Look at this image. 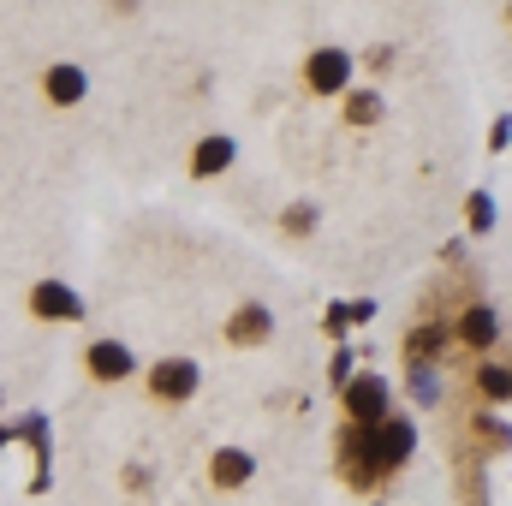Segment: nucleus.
<instances>
[{
	"label": "nucleus",
	"mask_w": 512,
	"mask_h": 506,
	"mask_svg": "<svg viewBox=\"0 0 512 506\" xmlns=\"http://www.w3.org/2000/svg\"><path fill=\"white\" fill-rule=\"evenodd\" d=\"M346 417H358V429L387 423V381L382 376H352L346 381Z\"/></svg>",
	"instance_id": "nucleus-1"
},
{
	"label": "nucleus",
	"mask_w": 512,
	"mask_h": 506,
	"mask_svg": "<svg viewBox=\"0 0 512 506\" xmlns=\"http://www.w3.org/2000/svg\"><path fill=\"white\" fill-rule=\"evenodd\" d=\"M304 84L310 90H346L352 84V54L346 48H316L310 66H304Z\"/></svg>",
	"instance_id": "nucleus-2"
},
{
	"label": "nucleus",
	"mask_w": 512,
	"mask_h": 506,
	"mask_svg": "<svg viewBox=\"0 0 512 506\" xmlns=\"http://www.w3.org/2000/svg\"><path fill=\"white\" fill-rule=\"evenodd\" d=\"M30 310H36V316H48V322H78V316H84L78 292H72V286H60V280H42V286L30 292Z\"/></svg>",
	"instance_id": "nucleus-3"
},
{
	"label": "nucleus",
	"mask_w": 512,
	"mask_h": 506,
	"mask_svg": "<svg viewBox=\"0 0 512 506\" xmlns=\"http://www.w3.org/2000/svg\"><path fill=\"white\" fill-rule=\"evenodd\" d=\"M411 447H417L411 417H387V423H376V465H405Z\"/></svg>",
	"instance_id": "nucleus-4"
},
{
	"label": "nucleus",
	"mask_w": 512,
	"mask_h": 506,
	"mask_svg": "<svg viewBox=\"0 0 512 506\" xmlns=\"http://www.w3.org/2000/svg\"><path fill=\"white\" fill-rule=\"evenodd\" d=\"M149 387H155V399H191L197 393V364L191 358H167V364H155Z\"/></svg>",
	"instance_id": "nucleus-5"
},
{
	"label": "nucleus",
	"mask_w": 512,
	"mask_h": 506,
	"mask_svg": "<svg viewBox=\"0 0 512 506\" xmlns=\"http://www.w3.org/2000/svg\"><path fill=\"white\" fill-rule=\"evenodd\" d=\"M90 376L96 381H126L131 376V352L120 340H96L90 346Z\"/></svg>",
	"instance_id": "nucleus-6"
},
{
	"label": "nucleus",
	"mask_w": 512,
	"mask_h": 506,
	"mask_svg": "<svg viewBox=\"0 0 512 506\" xmlns=\"http://www.w3.org/2000/svg\"><path fill=\"white\" fill-rule=\"evenodd\" d=\"M251 453H239V447H221V453H215V483H221V489H239V483H251Z\"/></svg>",
	"instance_id": "nucleus-7"
},
{
	"label": "nucleus",
	"mask_w": 512,
	"mask_h": 506,
	"mask_svg": "<svg viewBox=\"0 0 512 506\" xmlns=\"http://www.w3.org/2000/svg\"><path fill=\"white\" fill-rule=\"evenodd\" d=\"M495 334H501V322H495V310H465L459 316V340H471V346H495Z\"/></svg>",
	"instance_id": "nucleus-8"
},
{
	"label": "nucleus",
	"mask_w": 512,
	"mask_h": 506,
	"mask_svg": "<svg viewBox=\"0 0 512 506\" xmlns=\"http://www.w3.org/2000/svg\"><path fill=\"white\" fill-rule=\"evenodd\" d=\"M268 334H274V316H268L262 304H245V310L233 316V340H239V346H251V340H268Z\"/></svg>",
	"instance_id": "nucleus-9"
},
{
	"label": "nucleus",
	"mask_w": 512,
	"mask_h": 506,
	"mask_svg": "<svg viewBox=\"0 0 512 506\" xmlns=\"http://www.w3.org/2000/svg\"><path fill=\"white\" fill-rule=\"evenodd\" d=\"M227 161H233V137H203V143H197V155H191V167H197L203 179H209V173H221Z\"/></svg>",
	"instance_id": "nucleus-10"
},
{
	"label": "nucleus",
	"mask_w": 512,
	"mask_h": 506,
	"mask_svg": "<svg viewBox=\"0 0 512 506\" xmlns=\"http://www.w3.org/2000/svg\"><path fill=\"white\" fill-rule=\"evenodd\" d=\"M48 96H54V102H78V96H84V72H78V66H54V72H48Z\"/></svg>",
	"instance_id": "nucleus-11"
},
{
	"label": "nucleus",
	"mask_w": 512,
	"mask_h": 506,
	"mask_svg": "<svg viewBox=\"0 0 512 506\" xmlns=\"http://www.w3.org/2000/svg\"><path fill=\"white\" fill-rule=\"evenodd\" d=\"M346 114H352L358 126H376V120H382V96H376V90H358V96L346 102Z\"/></svg>",
	"instance_id": "nucleus-12"
},
{
	"label": "nucleus",
	"mask_w": 512,
	"mask_h": 506,
	"mask_svg": "<svg viewBox=\"0 0 512 506\" xmlns=\"http://www.w3.org/2000/svg\"><path fill=\"white\" fill-rule=\"evenodd\" d=\"M465 215H471V233H489V227H495V197H489V191H477Z\"/></svg>",
	"instance_id": "nucleus-13"
},
{
	"label": "nucleus",
	"mask_w": 512,
	"mask_h": 506,
	"mask_svg": "<svg viewBox=\"0 0 512 506\" xmlns=\"http://www.w3.org/2000/svg\"><path fill=\"white\" fill-rule=\"evenodd\" d=\"M477 381H483V393H489V399H507V393H512V370H501V364H489Z\"/></svg>",
	"instance_id": "nucleus-14"
},
{
	"label": "nucleus",
	"mask_w": 512,
	"mask_h": 506,
	"mask_svg": "<svg viewBox=\"0 0 512 506\" xmlns=\"http://www.w3.org/2000/svg\"><path fill=\"white\" fill-rule=\"evenodd\" d=\"M441 340H447V328H423V334L411 340V358H429V352H435Z\"/></svg>",
	"instance_id": "nucleus-15"
},
{
	"label": "nucleus",
	"mask_w": 512,
	"mask_h": 506,
	"mask_svg": "<svg viewBox=\"0 0 512 506\" xmlns=\"http://www.w3.org/2000/svg\"><path fill=\"white\" fill-rule=\"evenodd\" d=\"M310 221H316L310 203H304V209H286V227H292V233H310Z\"/></svg>",
	"instance_id": "nucleus-16"
},
{
	"label": "nucleus",
	"mask_w": 512,
	"mask_h": 506,
	"mask_svg": "<svg viewBox=\"0 0 512 506\" xmlns=\"http://www.w3.org/2000/svg\"><path fill=\"white\" fill-rule=\"evenodd\" d=\"M411 393H417V399H435V376H429V370H417V376H411Z\"/></svg>",
	"instance_id": "nucleus-17"
},
{
	"label": "nucleus",
	"mask_w": 512,
	"mask_h": 506,
	"mask_svg": "<svg viewBox=\"0 0 512 506\" xmlns=\"http://www.w3.org/2000/svg\"><path fill=\"white\" fill-rule=\"evenodd\" d=\"M328 328H334V334H346V328H352V310H346V304H334V310H328Z\"/></svg>",
	"instance_id": "nucleus-18"
},
{
	"label": "nucleus",
	"mask_w": 512,
	"mask_h": 506,
	"mask_svg": "<svg viewBox=\"0 0 512 506\" xmlns=\"http://www.w3.org/2000/svg\"><path fill=\"white\" fill-rule=\"evenodd\" d=\"M0 447H6V435H0Z\"/></svg>",
	"instance_id": "nucleus-19"
}]
</instances>
